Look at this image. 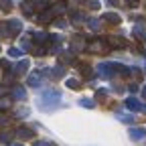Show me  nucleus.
<instances>
[{
  "instance_id": "2",
  "label": "nucleus",
  "mask_w": 146,
  "mask_h": 146,
  "mask_svg": "<svg viewBox=\"0 0 146 146\" xmlns=\"http://www.w3.org/2000/svg\"><path fill=\"white\" fill-rule=\"evenodd\" d=\"M98 73H100V77L104 79H110V77H114V63H100L98 65Z\"/></svg>"
},
{
  "instance_id": "42",
  "label": "nucleus",
  "mask_w": 146,
  "mask_h": 146,
  "mask_svg": "<svg viewBox=\"0 0 146 146\" xmlns=\"http://www.w3.org/2000/svg\"><path fill=\"white\" fill-rule=\"evenodd\" d=\"M10 146H23V144H10Z\"/></svg>"
},
{
  "instance_id": "33",
  "label": "nucleus",
  "mask_w": 146,
  "mask_h": 146,
  "mask_svg": "<svg viewBox=\"0 0 146 146\" xmlns=\"http://www.w3.org/2000/svg\"><path fill=\"white\" fill-rule=\"evenodd\" d=\"M35 146H51V142H47V140H36Z\"/></svg>"
},
{
  "instance_id": "39",
  "label": "nucleus",
  "mask_w": 146,
  "mask_h": 146,
  "mask_svg": "<svg viewBox=\"0 0 146 146\" xmlns=\"http://www.w3.org/2000/svg\"><path fill=\"white\" fill-rule=\"evenodd\" d=\"M2 96H4V87H2V85H0V98H2Z\"/></svg>"
},
{
  "instance_id": "30",
  "label": "nucleus",
  "mask_w": 146,
  "mask_h": 146,
  "mask_svg": "<svg viewBox=\"0 0 146 146\" xmlns=\"http://www.w3.org/2000/svg\"><path fill=\"white\" fill-rule=\"evenodd\" d=\"M61 59H63V63H71V61H73V55H67V53H63V55H61Z\"/></svg>"
},
{
  "instance_id": "38",
  "label": "nucleus",
  "mask_w": 146,
  "mask_h": 146,
  "mask_svg": "<svg viewBox=\"0 0 146 146\" xmlns=\"http://www.w3.org/2000/svg\"><path fill=\"white\" fill-rule=\"evenodd\" d=\"M108 4H112V6H116V4H118V0H108Z\"/></svg>"
},
{
  "instance_id": "22",
  "label": "nucleus",
  "mask_w": 146,
  "mask_h": 146,
  "mask_svg": "<svg viewBox=\"0 0 146 146\" xmlns=\"http://www.w3.org/2000/svg\"><path fill=\"white\" fill-rule=\"evenodd\" d=\"M65 10H67V6H65L63 2H59V4H55V6H53V12H55V14H63Z\"/></svg>"
},
{
  "instance_id": "28",
  "label": "nucleus",
  "mask_w": 146,
  "mask_h": 146,
  "mask_svg": "<svg viewBox=\"0 0 146 146\" xmlns=\"http://www.w3.org/2000/svg\"><path fill=\"white\" fill-rule=\"evenodd\" d=\"M10 102H12V100H10V98H2V100H0V110H2V108H4V110H6V108H8V106H10Z\"/></svg>"
},
{
  "instance_id": "18",
  "label": "nucleus",
  "mask_w": 146,
  "mask_h": 146,
  "mask_svg": "<svg viewBox=\"0 0 146 146\" xmlns=\"http://www.w3.org/2000/svg\"><path fill=\"white\" fill-rule=\"evenodd\" d=\"M8 55H10V57H23V55H25V49L12 47V49H8Z\"/></svg>"
},
{
  "instance_id": "36",
  "label": "nucleus",
  "mask_w": 146,
  "mask_h": 146,
  "mask_svg": "<svg viewBox=\"0 0 146 146\" xmlns=\"http://www.w3.org/2000/svg\"><path fill=\"white\" fill-rule=\"evenodd\" d=\"M126 2H128V6H138L140 0H126Z\"/></svg>"
},
{
  "instance_id": "21",
  "label": "nucleus",
  "mask_w": 146,
  "mask_h": 146,
  "mask_svg": "<svg viewBox=\"0 0 146 146\" xmlns=\"http://www.w3.org/2000/svg\"><path fill=\"white\" fill-rule=\"evenodd\" d=\"M21 8H23L25 16H33V6H31L29 2H23V4H21Z\"/></svg>"
},
{
  "instance_id": "29",
  "label": "nucleus",
  "mask_w": 146,
  "mask_h": 146,
  "mask_svg": "<svg viewBox=\"0 0 146 146\" xmlns=\"http://www.w3.org/2000/svg\"><path fill=\"white\" fill-rule=\"evenodd\" d=\"M87 6L94 8V10H98L100 8V0H87Z\"/></svg>"
},
{
  "instance_id": "17",
  "label": "nucleus",
  "mask_w": 146,
  "mask_h": 146,
  "mask_svg": "<svg viewBox=\"0 0 146 146\" xmlns=\"http://www.w3.org/2000/svg\"><path fill=\"white\" fill-rule=\"evenodd\" d=\"M87 27H89L91 31H94V33H98L102 25H100V21H98V18H89V21H87Z\"/></svg>"
},
{
  "instance_id": "16",
  "label": "nucleus",
  "mask_w": 146,
  "mask_h": 146,
  "mask_svg": "<svg viewBox=\"0 0 146 146\" xmlns=\"http://www.w3.org/2000/svg\"><path fill=\"white\" fill-rule=\"evenodd\" d=\"M35 41H36V43H47V41H51V35H47V33H36V35H35Z\"/></svg>"
},
{
  "instance_id": "6",
  "label": "nucleus",
  "mask_w": 146,
  "mask_h": 146,
  "mask_svg": "<svg viewBox=\"0 0 146 146\" xmlns=\"http://www.w3.org/2000/svg\"><path fill=\"white\" fill-rule=\"evenodd\" d=\"M87 51H91V53H106V51H108V47H106V43H104V41H94V43L87 47Z\"/></svg>"
},
{
  "instance_id": "41",
  "label": "nucleus",
  "mask_w": 146,
  "mask_h": 146,
  "mask_svg": "<svg viewBox=\"0 0 146 146\" xmlns=\"http://www.w3.org/2000/svg\"><path fill=\"white\" fill-rule=\"evenodd\" d=\"M142 112H144V114H146V106H142Z\"/></svg>"
},
{
  "instance_id": "11",
  "label": "nucleus",
  "mask_w": 146,
  "mask_h": 146,
  "mask_svg": "<svg viewBox=\"0 0 146 146\" xmlns=\"http://www.w3.org/2000/svg\"><path fill=\"white\" fill-rule=\"evenodd\" d=\"M12 98L14 100H27V91H25V87H21V85H14L12 87Z\"/></svg>"
},
{
  "instance_id": "32",
  "label": "nucleus",
  "mask_w": 146,
  "mask_h": 146,
  "mask_svg": "<svg viewBox=\"0 0 146 146\" xmlns=\"http://www.w3.org/2000/svg\"><path fill=\"white\" fill-rule=\"evenodd\" d=\"M55 27H57V29H65L67 23H65V21H55Z\"/></svg>"
},
{
  "instance_id": "12",
  "label": "nucleus",
  "mask_w": 146,
  "mask_h": 146,
  "mask_svg": "<svg viewBox=\"0 0 146 146\" xmlns=\"http://www.w3.org/2000/svg\"><path fill=\"white\" fill-rule=\"evenodd\" d=\"M126 108H128V110H134V112H138V110H142V104H140L136 98H128V100H126Z\"/></svg>"
},
{
  "instance_id": "3",
  "label": "nucleus",
  "mask_w": 146,
  "mask_h": 146,
  "mask_svg": "<svg viewBox=\"0 0 146 146\" xmlns=\"http://www.w3.org/2000/svg\"><path fill=\"white\" fill-rule=\"evenodd\" d=\"M8 31H10V36L21 35L23 33V23L18 18H12V21H8Z\"/></svg>"
},
{
  "instance_id": "10",
  "label": "nucleus",
  "mask_w": 146,
  "mask_h": 146,
  "mask_svg": "<svg viewBox=\"0 0 146 146\" xmlns=\"http://www.w3.org/2000/svg\"><path fill=\"white\" fill-rule=\"evenodd\" d=\"M27 71H29V61L27 59H21L14 65V73H16V75H23V73H27Z\"/></svg>"
},
{
  "instance_id": "13",
  "label": "nucleus",
  "mask_w": 146,
  "mask_h": 146,
  "mask_svg": "<svg viewBox=\"0 0 146 146\" xmlns=\"http://www.w3.org/2000/svg\"><path fill=\"white\" fill-rule=\"evenodd\" d=\"M104 18H106L108 23H112V25H120V21H122L120 14H116V12H106V14H104Z\"/></svg>"
},
{
  "instance_id": "5",
  "label": "nucleus",
  "mask_w": 146,
  "mask_h": 146,
  "mask_svg": "<svg viewBox=\"0 0 146 146\" xmlns=\"http://www.w3.org/2000/svg\"><path fill=\"white\" fill-rule=\"evenodd\" d=\"M45 73H47V75H51L53 79H61V77L65 75V67H63V65H57V67H53V69H47Z\"/></svg>"
},
{
  "instance_id": "26",
  "label": "nucleus",
  "mask_w": 146,
  "mask_h": 146,
  "mask_svg": "<svg viewBox=\"0 0 146 146\" xmlns=\"http://www.w3.org/2000/svg\"><path fill=\"white\" fill-rule=\"evenodd\" d=\"M118 118H120L122 122H128V124L134 122V116H128V114H118Z\"/></svg>"
},
{
  "instance_id": "8",
  "label": "nucleus",
  "mask_w": 146,
  "mask_h": 146,
  "mask_svg": "<svg viewBox=\"0 0 146 146\" xmlns=\"http://www.w3.org/2000/svg\"><path fill=\"white\" fill-rule=\"evenodd\" d=\"M108 43H112L116 49H126V47H128V41H126V39H122V36H110Z\"/></svg>"
},
{
  "instance_id": "34",
  "label": "nucleus",
  "mask_w": 146,
  "mask_h": 146,
  "mask_svg": "<svg viewBox=\"0 0 146 146\" xmlns=\"http://www.w3.org/2000/svg\"><path fill=\"white\" fill-rule=\"evenodd\" d=\"M81 21H85L81 14H73V23H81Z\"/></svg>"
},
{
  "instance_id": "20",
  "label": "nucleus",
  "mask_w": 146,
  "mask_h": 146,
  "mask_svg": "<svg viewBox=\"0 0 146 146\" xmlns=\"http://www.w3.org/2000/svg\"><path fill=\"white\" fill-rule=\"evenodd\" d=\"M81 73H83V75H85L87 79L94 77V71H91V67H89V65H81Z\"/></svg>"
},
{
  "instance_id": "35",
  "label": "nucleus",
  "mask_w": 146,
  "mask_h": 146,
  "mask_svg": "<svg viewBox=\"0 0 146 146\" xmlns=\"http://www.w3.org/2000/svg\"><path fill=\"white\" fill-rule=\"evenodd\" d=\"M4 81H6V83H12V81H14V73H8V75L4 77Z\"/></svg>"
},
{
  "instance_id": "25",
  "label": "nucleus",
  "mask_w": 146,
  "mask_h": 146,
  "mask_svg": "<svg viewBox=\"0 0 146 146\" xmlns=\"http://www.w3.org/2000/svg\"><path fill=\"white\" fill-rule=\"evenodd\" d=\"M79 106H83V108H94L96 104H94V100H87V98H83V100H79Z\"/></svg>"
},
{
  "instance_id": "40",
  "label": "nucleus",
  "mask_w": 146,
  "mask_h": 146,
  "mask_svg": "<svg viewBox=\"0 0 146 146\" xmlns=\"http://www.w3.org/2000/svg\"><path fill=\"white\" fill-rule=\"evenodd\" d=\"M142 96H144V98H146V85H144V87H142Z\"/></svg>"
},
{
  "instance_id": "43",
  "label": "nucleus",
  "mask_w": 146,
  "mask_h": 146,
  "mask_svg": "<svg viewBox=\"0 0 146 146\" xmlns=\"http://www.w3.org/2000/svg\"><path fill=\"white\" fill-rule=\"evenodd\" d=\"M144 41H146V35H144Z\"/></svg>"
},
{
  "instance_id": "44",
  "label": "nucleus",
  "mask_w": 146,
  "mask_h": 146,
  "mask_svg": "<svg viewBox=\"0 0 146 146\" xmlns=\"http://www.w3.org/2000/svg\"><path fill=\"white\" fill-rule=\"evenodd\" d=\"M144 6H146V2H144Z\"/></svg>"
},
{
  "instance_id": "14",
  "label": "nucleus",
  "mask_w": 146,
  "mask_h": 146,
  "mask_svg": "<svg viewBox=\"0 0 146 146\" xmlns=\"http://www.w3.org/2000/svg\"><path fill=\"white\" fill-rule=\"evenodd\" d=\"M29 85H31V87H39V85H41V75H39L36 71L29 75Z\"/></svg>"
},
{
  "instance_id": "9",
  "label": "nucleus",
  "mask_w": 146,
  "mask_h": 146,
  "mask_svg": "<svg viewBox=\"0 0 146 146\" xmlns=\"http://www.w3.org/2000/svg\"><path fill=\"white\" fill-rule=\"evenodd\" d=\"M16 136L23 138V140H31L35 136V130H31V128H18L16 130Z\"/></svg>"
},
{
  "instance_id": "4",
  "label": "nucleus",
  "mask_w": 146,
  "mask_h": 146,
  "mask_svg": "<svg viewBox=\"0 0 146 146\" xmlns=\"http://www.w3.org/2000/svg\"><path fill=\"white\" fill-rule=\"evenodd\" d=\"M81 49H85V39L81 35H75V36H73V41H71V51L75 53V51H81Z\"/></svg>"
},
{
  "instance_id": "19",
  "label": "nucleus",
  "mask_w": 146,
  "mask_h": 146,
  "mask_svg": "<svg viewBox=\"0 0 146 146\" xmlns=\"http://www.w3.org/2000/svg\"><path fill=\"white\" fill-rule=\"evenodd\" d=\"M0 36H10V31H8V21H6V23H0Z\"/></svg>"
},
{
  "instance_id": "7",
  "label": "nucleus",
  "mask_w": 146,
  "mask_h": 146,
  "mask_svg": "<svg viewBox=\"0 0 146 146\" xmlns=\"http://www.w3.org/2000/svg\"><path fill=\"white\" fill-rule=\"evenodd\" d=\"M53 16H55V12H53V8H49V10H45L43 14H39V16H36V23L47 25V23H51V21H53Z\"/></svg>"
},
{
  "instance_id": "1",
  "label": "nucleus",
  "mask_w": 146,
  "mask_h": 146,
  "mask_svg": "<svg viewBox=\"0 0 146 146\" xmlns=\"http://www.w3.org/2000/svg\"><path fill=\"white\" fill-rule=\"evenodd\" d=\"M59 102H61V94H59L57 89H49V91H45L43 98L39 100V104H41V108L45 110V112H49L51 108H55Z\"/></svg>"
},
{
  "instance_id": "37",
  "label": "nucleus",
  "mask_w": 146,
  "mask_h": 146,
  "mask_svg": "<svg viewBox=\"0 0 146 146\" xmlns=\"http://www.w3.org/2000/svg\"><path fill=\"white\" fill-rule=\"evenodd\" d=\"M0 67H4V69H8L10 65H8V61H0Z\"/></svg>"
},
{
  "instance_id": "31",
  "label": "nucleus",
  "mask_w": 146,
  "mask_h": 146,
  "mask_svg": "<svg viewBox=\"0 0 146 146\" xmlns=\"http://www.w3.org/2000/svg\"><path fill=\"white\" fill-rule=\"evenodd\" d=\"M16 116H21V118L29 116V110H27V108H21V110H18V112H16Z\"/></svg>"
},
{
  "instance_id": "27",
  "label": "nucleus",
  "mask_w": 146,
  "mask_h": 146,
  "mask_svg": "<svg viewBox=\"0 0 146 146\" xmlns=\"http://www.w3.org/2000/svg\"><path fill=\"white\" fill-rule=\"evenodd\" d=\"M12 140V132H2L0 134V142H10Z\"/></svg>"
},
{
  "instance_id": "24",
  "label": "nucleus",
  "mask_w": 146,
  "mask_h": 146,
  "mask_svg": "<svg viewBox=\"0 0 146 146\" xmlns=\"http://www.w3.org/2000/svg\"><path fill=\"white\" fill-rule=\"evenodd\" d=\"M12 8V0H0V10H10Z\"/></svg>"
},
{
  "instance_id": "15",
  "label": "nucleus",
  "mask_w": 146,
  "mask_h": 146,
  "mask_svg": "<svg viewBox=\"0 0 146 146\" xmlns=\"http://www.w3.org/2000/svg\"><path fill=\"white\" fill-rule=\"evenodd\" d=\"M130 138L132 140H142L144 138V130H140V128H132V130H130Z\"/></svg>"
},
{
  "instance_id": "23",
  "label": "nucleus",
  "mask_w": 146,
  "mask_h": 146,
  "mask_svg": "<svg viewBox=\"0 0 146 146\" xmlns=\"http://www.w3.org/2000/svg\"><path fill=\"white\" fill-rule=\"evenodd\" d=\"M65 83H67V87H69V89H79V87H81V83H79L77 79H67Z\"/></svg>"
}]
</instances>
